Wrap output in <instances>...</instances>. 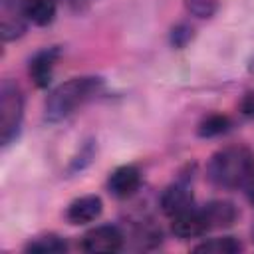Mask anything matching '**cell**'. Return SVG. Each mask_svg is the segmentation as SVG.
Returning <instances> with one entry per match:
<instances>
[{
	"label": "cell",
	"mask_w": 254,
	"mask_h": 254,
	"mask_svg": "<svg viewBox=\"0 0 254 254\" xmlns=\"http://www.w3.org/2000/svg\"><path fill=\"white\" fill-rule=\"evenodd\" d=\"M103 200L97 194H83L73 198L65 208V218L69 224H87L101 216Z\"/></svg>",
	"instance_id": "cell-9"
},
{
	"label": "cell",
	"mask_w": 254,
	"mask_h": 254,
	"mask_svg": "<svg viewBox=\"0 0 254 254\" xmlns=\"http://www.w3.org/2000/svg\"><path fill=\"white\" fill-rule=\"evenodd\" d=\"M60 56H62V50L58 46H50V48H44V50L36 52L30 58V62H28V75L34 81L36 87H48L50 85Z\"/></svg>",
	"instance_id": "cell-6"
},
{
	"label": "cell",
	"mask_w": 254,
	"mask_h": 254,
	"mask_svg": "<svg viewBox=\"0 0 254 254\" xmlns=\"http://www.w3.org/2000/svg\"><path fill=\"white\" fill-rule=\"evenodd\" d=\"M192 250L202 254H236L242 250V242L234 236H216V238L202 240Z\"/></svg>",
	"instance_id": "cell-13"
},
{
	"label": "cell",
	"mask_w": 254,
	"mask_h": 254,
	"mask_svg": "<svg viewBox=\"0 0 254 254\" xmlns=\"http://www.w3.org/2000/svg\"><path fill=\"white\" fill-rule=\"evenodd\" d=\"M171 230L181 240H189V238L204 236L210 228H208V222H206V218L202 214V208L200 206H192L190 210L171 218Z\"/></svg>",
	"instance_id": "cell-7"
},
{
	"label": "cell",
	"mask_w": 254,
	"mask_h": 254,
	"mask_svg": "<svg viewBox=\"0 0 254 254\" xmlns=\"http://www.w3.org/2000/svg\"><path fill=\"white\" fill-rule=\"evenodd\" d=\"M161 210L165 216L173 218L177 214H183L187 210H190L194 206V194H192V189L187 181H177L173 185H169L163 194H161Z\"/></svg>",
	"instance_id": "cell-5"
},
{
	"label": "cell",
	"mask_w": 254,
	"mask_h": 254,
	"mask_svg": "<svg viewBox=\"0 0 254 254\" xmlns=\"http://www.w3.org/2000/svg\"><path fill=\"white\" fill-rule=\"evenodd\" d=\"M26 252L32 254H58V252H65L67 250V242L58 236V234H42V236H34L26 242L24 246Z\"/></svg>",
	"instance_id": "cell-12"
},
{
	"label": "cell",
	"mask_w": 254,
	"mask_h": 254,
	"mask_svg": "<svg viewBox=\"0 0 254 254\" xmlns=\"http://www.w3.org/2000/svg\"><path fill=\"white\" fill-rule=\"evenodd\" d=\"M230 129V117L228 115H222V113H210L206 115L198 127H196V133L198 137L202 139H210V137H218L222 133H226Z\"/></svg>",
	"instance_id": "cell-14"
},
{
	"label": "cell",
	"mask_w": 254,
	"mask_h": 254,
	"mask_svg": "<svg viewBox=\"0 0 254 254\" xmlns=\"http://www.w3.org/2000/svg\"><path fill=\"white\" fill-rule=\"evenodd\" d=\"M103 87V79L95 75H79L69 77L67 81L56 85L46 97L44 117L48 123H60L79 111L85 103H89Z\"/></svg>",
	"instance_id": "cell-1"
},
{
	"label": "cell",
	"mask_w": 254,
	"mask_h": 254,
	"mask_svg": "<svg viewBox=\"0 0 254 254\" xmlns=\"http://www.w3.org/2000/svg\"><path fill=\"white\" fill-rule=\"evenodd\" d=\"M244 189H246V196H248V202L254 206V173H252V177L248 179V183L244 185Z\"/></svg>",
	"instance_id": "cell-18"
},
{
	"label": "cell",
	"mask_w": 254,
	"mask_h": 254,
	"mask_svg": "<svg viewBox=\"0 0 254 254\" xmlns=\"http://www.w3.org/2000/svg\"><path fill=\"white\" fill-rule=\"evenodd\" d=\"M240 111H242V115L254 119V91H248V93L242 97V101H240Z\"/></svg>",
	"instance_id": "cell-17"
},
{
	"label": "cell",
	"mask_w": 254,
	"mask_h": 254,
	"mask_svg": "<svg viewBox=\"0 0 254 254\" xmlns=\"http://www.w3.org/2000/svg\"><path fill=\"white\" fill-rule=\"evenodd\" d=\"M58 0H24V14L28 22L36 26H48L54 22Z\"/></svg>",
	"instance_id": "cell-11"
},
{
	"label": "cell",
	"mask_w": 254,
	"mask_h": 254,
	"mask_svg": "<svg viewBox=\"0 0 254 254\" xmlns=\"http://www.w3.org/2000/svg\"><path fill=\"white\" fill-rule=\"evenodd\" d=\"M187 8L198 18H208L216 10V0H187Z\"/></svg>",
	"instance_id": "cell-15"
},
{
	"label": "cell",
	"mask_w": 254,
	"mask_h": 254,
	"mask_svg": "<svg viewBox=\"0 0 254 254\" xmlns=\"http://www.w3.org/2000/svg\"><path fill=\"white\" fill-rule=\"evenodd\" d=\"M125 234L115 224H99L81 236V250L85 252H117L123 248Z\"/></svg>",
	"instance_id": "cell-4"
},
{
	"label": "cell",
	"mask_w": 254,
	"mask_h": 254,
	"mask_svg": "<svg viewBox=\"0 0 254 254\" xmlns=\"http://www.w3.org/2000/svg\"><path fill=\"white\" fill-rule=\"evenodd\" d=\"M24 119V93L14 79L0 83V143L8 147L20 135Z\"/></svg>",
	"instance_id": "cell-3"
},
{
	"label": "cell",
	"mask_w": 254,
	"mask_h": 254,
	"mask_svg": "<svg viewBox=\"0 0 254 254\" xmlns=\"http://www.w3.org/2000/svg\"><path fill=\"white\" fill-rule=\"evenodd\" d=\"M141 187V171L135 165H121L109 173L107 189L117 198L133 196Z\"/></svg>",
	"instance_id": "cell-8"
},
{
	"label": "cell",
	"mask_w": 254,
	"mask_h": 254,
	"mask_svg": "<svg viewBox=\"0 0 254 254\" xmlns=\"http://www.w3.org/2000/svg\"><path fill=\"white\" fill-rule=\"evenodd\" d=\"M65 2H67L71 8H75V10H81V6H83V4H87L89 0H65Z\"/></svg>",
	"instance_id": "cell-19"
},
{
	"label": "cell",
	"mask_w": 254,
	"mask_h": 254,
	"mask_svg": "<svg viewBox=\"0 0 254 254\" xmlns=\"http://www.w3.org/2000/svg\"><path fill=\"white\" fill-rule=\"evenodd\" d=\"M252 236H254V228H252Z\"/></svg>",
	"instance_id": "cell-20"
},
{
	"label": "cell",
	"mask_w": 254,
	"mask_h": 254,
	"mask_svg": "<svg viewBox=\"0 0 254 254\" xmlns=\"http://www.w3.org/2000/svg\"><path fill=\"white\" fill-rule=\"evenodd\" d=\"M254 173V153L246 145H226L220 147L206 165L208 181L222 190L242 189Z\"/></svg>",
	"instance_id": "cell-2"
},
{
	"label": "cell",
	"mask_w": 254,
	"mask_h": 254,
	"mask_svg": "<svg viewBox=\"0 0 254 254\" xmlns=\"http://www.w3.org/2000/svg\"><path fill=\"white\" fill-rule=\"evenodd\" d=\"M190 38H192V28H190V26H187V24H179V26L173 28V34H171L173 46L183 48Z\"/></svg>",
	"instance_id": "cell-16"
},
{
	"label": "cell",
	"mask_w": 254,
	"mask_h": 254,
	"mask_svg": "<svg viewBox=\"0 0 254 254\" xmlns=\"http://www.w3.org/2000/svg\"><path fill=\"white\" fill-rule=\"evenodd\" d=\"M200 208H202V214H204L210 230L212 228H228L238 218V208L234 206V202L224 200V198L210 200Z\"/></svg>",
	"instance_id": "cell-10"
}]
</instances>
